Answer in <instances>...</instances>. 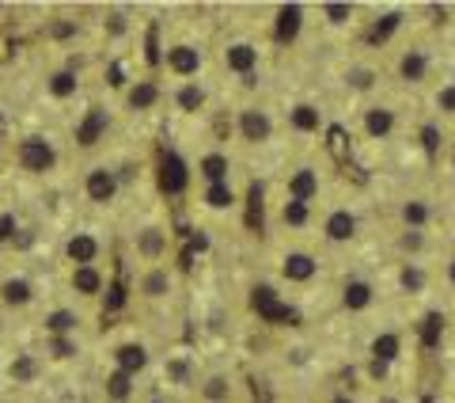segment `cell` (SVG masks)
Instances as JSON below:
<instances>
[{"instance_id": "6da1fadb", "label": "cell", "mask_w": 455, "mask_h": 403, "mask_svg": "<svg viewBox=\"0 0 455 403\" xmlns=\"http://www.w3.org/2000/svg\"><path fill=\"white\" fill-rule=\"evenodd\" d=\"M250 304H255V312L258 316H266V320H273V324H281V320H289V324H296V309H289L284 301H277V293H273L270 286H258L255 289V297H250Z\"/></svg>"}, {"instance_id": "7a4b0ae2", "label": "cell", "mask_w": 455, "mask_h": 403, "mask_svg": "<svg viewBox=\"0 0 455 403\" xmlns=\"http://www.w3.org/2000/svg\"><path fill=\"white\" fill-rule=\"evenodd\" d=\"M19 160H23V167H31V172H46V167L53 164V149L46 141H23Z\"/></svg>"}, {"instance_id": "3957f363", "label": "cell", "mask_w": 455, "mask_h": 403, "mask_svg": "<svg viewBox=\"0 0 455 403\" xmlns=\"http://www.w3.org/2000/svg\"><path fill=\"white\" fill-rule=\"evenodd\" d=\"M160 183H164L167 195L186 190V164L175 156V152H167V156H164V175H160Z\"/></svg>"}, {"instance_id": "277c9868", "label": "cell", "mask_w": 455, "mask_h": 403, "mask_svg": "<svg viewBox=\"0 0 455 403\" xmlns=\"http://www.w3.org/2000/svg\"><path fill=\"white\" fill-rule=\"evenodd\" d=\"M255 65H258V50H255V46L239 42V46H232V50H228V69L250 76V69H255Z\"/></svg>"}, {"instance_id": "5b68a950", "label": "cell", "mask_w": 455, "mask_h": 403, "mask_svg": "<svg viewBox=\"0 0 455 403\" xmlns=\"http://www.w3.org/2000/svg\"><path fill=\"white\" fill-rule=\"evenodd\" d=\"M300 4H284L281 8V15H277V38L281 42H292V38L300 35Z\"/></svg>"}, {"instance_id": "8992f818", "label": "cell", "mask_w": 455, "mask_h": 403, "mask_svg": "<svg viewBox=\"0 0 455 403\" xmlns=\"http://www.w3.org/2000/svg\"><path fill=\"white\" fill-rule=\"evenodd\" d=\"M270 118L262 115V110H243V133H247V141H266L270 137Z\"/></svg>"}, {"instance_id": "52a82bcc", "label": "cell", "mask_w": 455, "mask_h": 403, "mask_svg": "<svg viewBox=\"0 0 455 403\" xmlns=\"http://www.w3.org/2000/svg\"><path fill=\"white\" fill-rule=\"evenodd\" d=\"M315 190H319V179H315V172H296L292 175V183H289V195L292 202H307V198H315Z\"/></svg>"}, {"instance_id": "ba28073f", "label": "cell", "mask_w": 455, "mask_h": 403, "mask_svg": "<svg viewBox=\"0 0 455 403\" xmlns=\"http://www.w3.org/2000/svg\"><path fill=\"white\" fill-rule=\"evenodd\" d=\"M311 274H315V259H311V255L296 252V255H289V259H284V278H292V281H307Z\"/></svg>"}, {"instance_id": "9c48e42d", "label": "cell", "mask_w": 455, "mask_h": 403, "mask_svg": "<svg viewBox=\"0 0 455 403\" xmlns=\"http://www.w3.org/2000/svg\"><path fill=\"white\" fill-rule=\"evenodd\" d=\"M327 149H330V156H334L338 164H349L353 145H349V133L341 130V126H330V130H327Z\"/></svg>"}, {"instance_id": "30bf717a", "label": "cell", "mask_w": 455, "mask_h": 403, "mask_svg": "<svg viewBox=\"0 0 455 403\" xmlns=\"http://www.w3.org/2000/svg\"><path fill=\"white\" fill-rule=\"evenodd\" d=\"M247 229L262 232V187L258 183H250V190H247Z\"/></svg>"}, {"instance_id": "8fae6325", "label": "cell", "mask_w": 455, "mask_h": 403, "mask_svg": "<svg viewBox=\"0 0 455 403\" xmlns=\"http://www.w3.org/2000/svg\"><path fill=\"white\" fill-rule=\"evenodd\" d=\"M198 65H201L198 50H190V46H178V50H171V69H175V72L190 76V72H198Z\"/></svg>"}, {"instance_id": "7c38bea8", "label": "cell", "mask_w": 455, "mask_h": 403, "mask_svg": "<svg viewBox=\"0 0 455 403\" xmlns=\"http://www.w3.org/2000/svg\"><path fill=\"white\" fill-rule=\"evenodd\" d=\"M144 361H148V354H144V346H121L118 350V365L121 373H137V369H144Z\"/></svg>"}, {"instance_id": "4fadbf2b", "label": "cell", "mask_w": 455, "mask_h": 403, "mask_svg": "<svg viewBox=\"0 0 455 403\" xmlns=\"http://www.w3.org/2000/svg\"><path fill=\"white\" fill-rule=\"evenodd\" d=\"M353 229H357V221L345 213V209L330 213V221H327V236L330 240H349V236H353Z\"/></svg>"}, {"instance_id": "5bb4252c", "label": "cell", "mask_w": 455, "mask_h": 403, "mask_svg": "<svg viewBox=\"0 0 455 403\" xmlns=\"http://www.w3.org/2000/svg\"><path fill=\"white\" fill-rule=\"evenodd\" d=\"M87 195H92L95 202H107L114 195V175L110 172H92L87 175Z\"/></svg>"}, {"instance_id": "9a60e30c", "label": "cell", "mask_w": 455, "mask_h": 403, "mask_svg": "<svg viewBox=\"0 0 455 403\" xmlns=\"http://www.w3.org/2000/svg\"><path fill=\"white\" fill-rule=\"evenodd\" d=\"M103 130H107V115H103V110H92V115H87V122L80 126V145H95Z\"/></svg>"}, {"instance_id": "2e32d148", "label": "cell", "mask_w": 455, "mask_h": 403, "mask_svg": "<svg viewBox=\"0 0 455 403\" xmlns=\"http://www.w3.org/2000/svg\"><path fill=\"white\" fill-rule=\"evenodd\" d=\"M440 331H444V316H440V312H429L425 324H421V343H425L429 350H433L436 338H440Z\"/></svg>"}, {"instance_id": "e0dca14e", "label": "cell", "mask_w": 455, "mask_h": 403, "mask_svg": "<svg viewBox=\"0 0 455 403\" xmlns=\"http://www.w3.org/2000/svg\"><path fill=\"white\" fill-rule=\"evenodd\" d=\"M391 126H395L391 110H384V107L368 110V133H372V137H384V133H391Z\"/></svg>"}, {"instance_id": "ac0fdd59", "label": "cell", "mask_w": 455, "mask_h": 403, "mask_svg": "<svg viewBox=\"0 0 455 403\" xmlns=\"http://www.w3.org/2000/svg\"><path fill=\"white\" fill-rule=\"evenodd\" d=\"M69 255L76 263H92L95 259V240L92 236H72L69 240Z\"/></svg>"}, {"instance_id": "d6986e66", "label": "cell", "mask_w": 455, "mask_h": 403, "mask_svg": "<svg viewBox=\"0 0 455 403\" xmlns=\"http://www.w3.org/2000/svg\"><path fill=\"white\" fill-rule=\"evenodd\" d=\"M372 301V289L364 281H349L345 286V309H364Z\"/></svg>"}, {"instance_id": "ffe728a7", "label": "cell", "mask_w": 455, "mask_h": 403, "mask_svg": "<svg viewBox=\"0 0 455 403\" xmlns=\"http://www.w3.org/2000/svg\"><path fill=\"white\" fill-rule=\"evenodd\" d=\"M372 354H376L379 365H387V361L398 354V338H395V335H379L376 343H372Z\"/></svg>"}, {"instance_id": "44dd1931", "label": "cell", "mask_w": 455, "mask_h": 403, "mask_svg": "<svg viewBox=\"0 0 455 403\" xmlns=\"http://www.w3.org/2000/svg\"><path fill=\"white\" fill-rule=\"evenodd\" d=\"M402 76L406 80H421L425 76V54H418V50H410L402 58Z\"/></svg>"}, {"instance_id": "7402d4cb", "label": "cell", "mask_w": 455, "mask_h": 403, "mask_svg": "<svg viewBox=\"0 0 455 403\" xmlns=\"http://www.w3.org/2000/svg\"><path fill=\"white\" fill-rule=\"evenodd\" d=\"M292 126H296V130H319V110L315 107H296L292 110Z\"/></svg>"}, {"instance_id": "603a6c76", "label": "cell", "mask_w": 455, "mask_h": 403, "mask_svg": "<svg viewBox=\"0 0 455 403\" xmlns=\"http://www.w3.org/2000/svg\"><path fill=\"white\" fill-rule=\"evenodd\" d=\"M205 202H209L213 209L232 206V187H228V183H213V187H209V195H205Z\"/></svg>"}, {"instance_id": "cb8c5ba5", "label": "cell", "mask_w": 455, "mask_h": 403, "mask_svg": "<svg viewBox=\"0 0 455 403\" xmlns=\"http://www.w3.org/2000/svg\"><path fill=\"white\" fill-rule=\"evenodd\" d=\"M156 84H137L133 88V95H129V103H133V107H152V103H156Z\"/></svg>"}, {"instance_id": "d4e9b609", "label": "cell", "mask_w": 455, "mask_h": 403, "mask_svg": "<svg viewBox=\"0 0 455 403\" xmlns=\"http://www.w3.org/2000/svg\"><path fill=\"white\" fill-rule=\"evenodd\" d=\"M402 23V15L398 12H391V15H384V23H376V31H372V42H387L391 38V31Z\"/></svg>"}, {"instance_id": "484cf974", "label": "cell", "mask_w": 455, "mask_h": 403, "mask_svg": "<svg viewBox=\"0 0 455 403\" xmlns=\"http://www.w3.org/2000/svg\"><path fill=\"white\" fill-rule=\"evenodd\" d=\"M201 172H205L209 179H213V183H224L228 160H224V156H205V164H201Z\"/></svg>"}, {"instance_id": "4316f807", "label": "cell", "mask_w": 455, "mask_h": 403, "mask_svg": "<svg viewBox=\"0 0 455 403\" xmlns=\"http://www.w3.org/2000/svg\"><path fill=\"white\" fill-rule=\"evenodd\" d=\"M76 289L80 293H95V289H99V274H95L92 267H80L76 270Z\"/></svg>"}, {"instance_id": "83f0119b", "label": "cell", "mask_w": 455, "mask_h": 403, "mask_svg": "<svg viewBox=\"0 0 455 403\" xmlns=\"http://www.w3.org/2000/svg\"><path fill=\"white\" fill-rule=\"evenodd\" d=\"M27 297H31V286H27V281H8V286H4V301L23 304Z\"/></svg>"}, {"instance_id": "f1b7e54d", "label": "cell", "mask_w": 455, "mask_h": 403, "mask_svg": "<svg viewBox=\"0 0 455 403\" xmlns=\"http://www.w3.org/2000/svg\"><path fill=\"white\" fill-rule=\"evenodd\" d=\"M205 400H213V403H224L228 400V381H224V377H213V381L205 384Z\"/></svg>"}, {"instance_id": "f546056e", "label": "cell", "mask_w": 455, "mask_h": 403, "mask_svg": "<svg viewBox=\"0 0 455 403\" xmlns=\"http://www.w3.org/2000/svg\"><path fill=\"white\" fill-rule=\"evenodd\" d=\"M107 384H110V396H114V400H126V396H129V373H121V369L110 377Z\"/></svg>"}, {"instance_id": "4dcf8cb0", "label": "cell", "mask_w": 455, "mask_h": 403, "mask_svg": "<svg viewBox=\"0 0 455 403\" xmlns=\"http://www.w3.org/2000/svg\"><path fill=\"white\" fill-rule=\"evenodd\" d=\"M201 99H205V95H201V88H182V92H178V103H182V110H198Z\"/></svg>"}, {"instance_id": "1f68e13d", "label": "cell", "mask_w": 455, "mask_h": 403, "mask_svg": "<svg viewBox=\"0 0 455 403\" xmlns=\"http://www.w3.org/2000/svg\"><path fill=\"white\" fill-rule=\"evenodd\" d=\"M284 221L289 224H304L307 221V202H289V206H284Z\"/></svg>"}, {"instance_id": "d6a6232c", "label": "cell", "mask_w": 455, "mask_h": 403, "mask_svg": "<svg viewBox=\"0 0 455 403\" xmlns=\"http://www.w3.org/2000/svg\"><path fill=\"white\" fill-rule=\"evenodd\" d=\"M402 217H406V224H425V217H429V209L421 206V202H410V206L402 209Z\"/></svg>"}, {"instance_id": "836d02e7", "label": "cell", "mask_w": 455, "mask_h": 403, "mask_svg": "<svg viewBox=\"0 0 455 403\" xmlns=\"http://www.w3.org/2000/svg\"><path fill=\"white\" fill-rule=\"evenodd\" d=\"M421 141H425L429 156H436V149H440V133H436V126H425V130H421Z\"/></svg>"}, {"instance_id": "e575fe53", "label": "cell", "mask_w": 455, "mask_h": 403, "mask_svg": "<svg viewBox=\"0 0 455 403\" xmlns=\"http://www.w3.org/2000/svg\"><path fill=\"white\" fill-rule=\"evenodd\" d=\"M50 88H53V95H69V92H72V88H76V80H72V76H69V72H57V76H53V84H50Z\"/></svg>"}, {"instance_id": "d590c367", "label": "cell", "mask_w": 455, "mask_h": 403, "mask_svg": "<svg viewBox=\"0 0 455 403\" xmlns=\"http://www.w3.org/2000/svg\"><path fill=\"white\" fill-rule=\"evenodd\" d=\"M402 286H406V289H421V286H425V274L413 270V267H406V270H402Z\"/></svg>"}, {"instance_id": "8d00e7d4", "label": "cell", "mask_w": 455, "mask_h": 403, "mask_svg": "<svg viewBox=\"0 0 455 403\" xmlns=\"http://www.w3.org/2000/svg\"><path fill=\"white\" fill-rule=\"evenodd\" d=\"M72 324H76V320H72L69 312H53V316H50V327H53V331H69Z\"/></svg>"}, {"instance_id": "74e56055", "label": "cell", "mask_w": 455, "mask_h": 403, "mask_svg": "<svg viewBox=\"0 0 455 403\" xmlns=\"http://www.w3.org/2000/svg\"><path fill=\"white\" fill-rule=\"evenodd\" d=\"M436 103H440V110H455V84L440 88V95H436Z\"/></svg>"}, {"instance_id": "f35d334b", "label": "cell", "mask_w": 455, "mask_h": 403, "mask_svg": "<svg viewBox=\"0 0 455 403\" xmlns=\"http://www.w3.org/2000/svg\"><path fill=\"white\" fill-rule=\"evenodd\" d=\"M144 289H148L152 297H156V293H164V289H167V274H152V278L144 281Z\"/></svg>"}, {"instance_id": "ab89813d", "label": "cell", "mask_w": 455, "mask_h": 403, "mask_svg": "<svg viewBox=\"0 0 455 403\" xmlns=\"http://www.w3.org/2000/svg\"><path fill=\"white\" fill-rule=\"evenodd\" d=\"M141 247H144V255H156V252H160V247H164V240H160V236H156V232H148V236H144V240H141Z\"/></svg>"}, {"instance_id": "60d3db41", "label": "cell", "mask_w": 455, "mask_h": 403, "mask_svg": "<svg viewBox=\"0 0 455 403\" xmlns=\"http://www.w3.org/2000/svg\"><path fill=\"white\" fill-rule=\"evenodd\" d=\"M327 15L334 23H341V19H349V4H327Z\"/></svg>"}, {"instance_id": "b9f144b4", "label": "cell", "mask_w": 455, "mask_h": 403, "mask_svg": "<svg viewBox=\"0 0 455 403\" xmlns=\"http://www.w3.org/2000/svg\"><path fill=\"white\" fill-rule=\"evenodd\" d=\"M12 232H15V221L12 217H0V240H8Z\"/></svg>"}, {"instance_id": "7bdbcfd3", "label": "cell", "mask_w": 455, "mask_h": 403, "mask_svg": "<svg viewBox=\"0 0 455 403\" xmlns=\"http://www.w3.org/2000/svg\"><path fill=\"white\" fill-rule=\"evenodd\" d=\"M353 84H357V88H368V84H372V76H368L364 69H357V72H353Z\"/></svg>"}, {"instance_id": "ee69618b", "label": "cell", "mask_w": 455, "mask_h": 403, "mask_svg": "<svg viewBox=\"0 0 455 403\" xmlns=\"http://www.w3.org/2000/svg\"><path fill=\"white\" fill-rule=\"evenodd\" d=\"M12 377H31V361H19V365H12Z\"/></svg>"}, {"instance_id": "f6af8a7d", "label": "cell", "mask_w": 455, "mask_h": 403, "mask_svg": "<svg viewBox=\"0 0 455 403\" xmlns=\"http://www.w3.org/2000/svg\"><path fill=\"white\" fill-rule=\"evenodd\" d=\"M107 304H110V309H118V304H121V289H110V301Z\"/></svg>"}, {"instance_id": "bcb514c9", "label": "cell", "mask_w": 455, "mask_h": 403, "mask_svg": "<svg viewBox=\"0 0 455 403\" xmlns=\"http://www.w3.org/2000/svg\"><path fill=\"white\" fill-rule=\"evenodd\" d=\"M452 281H455V263H452Z\"/></svg>"}, {"instance_id": "7dc6e473", "label": "cell", "mask_w": 455, "mask_h": 403, "mask_svg": "<svg viewBox=\"0 0 455 403\" xmlns=\"http://www.w3.org/2000/svg\"><path fill=\"white\" fill-rule=\"evenodd\" d=\"M379 403H395V400H379Z\"/></svg>"}]
</instances>
